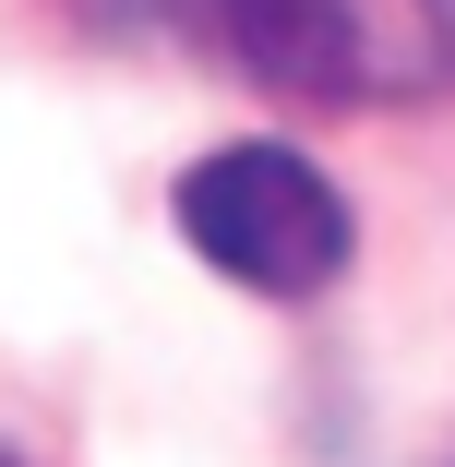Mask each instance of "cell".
<instances>
[{
  "label": "cell",
  "instance_id": "obj_1",
  "mask_svg": "<svg viewBox=\"0 0 455 467\" xmlns=\"http://www.w3.org/2000/svg\"><path fill=\"white\" fill-rule=\"evenodd\" d=\"M228 48L300 109L455 97V0H216Z\"/></svg>",
  "mask_w": 455,
  "mask_h": 467
},
{
  "label": "cell",
  "instance_id": "obj_2",
  "mask_svg": "<svg viewBox=\"0 0 455 467\" xmlns=\"http://www.w3.org/2000/svg\"><path fill=\"white\" fill-rule=\"evenodd\" d=\"M180 240H192L228 288L252 300H312L347 275V192L300 156V144H216L180 168Z\"/></svg>",
  "mask_w": 455,
  "mask_h": 467
},
{
  "label": "cell",
  "instance_id": "obj_3",
  "mask_svg": "<svg viewBox=\"0 0 455 467\" xmlns=\"http://www.w3.org/2000/svg\"><path fill=\"white\" fill-rule=\"evenodd\" d=\"M0 467H13V455H0Z\"/></svg>",
  "mask_w": 455,
  "mask_h": 467
}]
</instances>
